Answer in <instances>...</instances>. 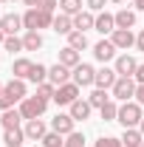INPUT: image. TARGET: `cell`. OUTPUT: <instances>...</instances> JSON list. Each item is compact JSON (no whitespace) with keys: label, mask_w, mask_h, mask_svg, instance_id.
I'll return each instance as SVG.
<instances>
[{"label":"cell","mask_w":144,"mask_h":147,"mask_svg":"<svg viewBox=\"0 0 144 147\" xmlns=\"http://www.w3.org/2000/svg\"><path fill=\"white\" fill-rule=\"evenodd\" d=\"M93 57H96L99 62H108V59L116 57V45H113L110 40H102V42H96V45H93Z\"/></svg>","instance_id":"obj_13"},{"label":"cell","mask_w":144,"mask_h":147,"mask_svg":"<svg viewBox=\"0 0 144 147\" xmlns=\"http://www.w3.org/2000/svg\"><path fill=\"white\" fill-rule=\"evenodd\" d=\"M11 105H14V102H11V99H9V96L3 93V96H0V113H3V110H9Z\"/></svg>","instance_id":"obj_38"},{"label":"cell","mask_w":144,"mask_h":147,"mask_svg":"<svg viewBox=\"0 0 144 147\" xmlns=\"http://www.w3.org/2000/svg\"><path fill=\"white\" fill-rule=\"evenodd\" d=\"M65 147H85V136L82 133H68V139H65Z\"/></svg>","instance_id":"obj_34"},{"label":"cell","mask_w":144,"mask_h":147,"mask_svg":"<svg viewBox=\"0 0 144 147\" xmlns=\"http://www.w3.org/2000/svg\"><path fill=\"white\" fill-rule=\"evenodd\" d=\"M133 6H136V9H141V11H144V0H133Z\"/></svg>","instance_id":"obj_44"},{"label":"cell","mask_w":144,"mask_h":147,"mask_svg":"<svg viewBox=\"0 0 144 147\" xmlns=\"http://www.w3.org/2000/svg\"><path fill=\"white\" fill-rule=\"evenodd\" d=\"M110 42H113L116 48L127 51L130 45H136V37H133V31H130V28H116V31L110 34Z\"/></svg>","instance_id":"obj_8"},{"label":"cell","mask_w":144,"mask_h":147,"mask_svg":"<svg viewBox=\"0 0 144 147\" xmlns=\"http://www.w3.org/2000/svg\"><path fill=\"white\" fill-rule=\"evenodd\" d=\"M105 3L108 0H88V9L90 11H99V9H105Z\"/></svg>","instance_id":"obj_37"},{"label":"cell","mask_w":144,"mask_h":147,"mask_svg":"<svg viewBox=\"0 0 144 147\" xmlns=\"http://www.w3.org/2000/svg\"><path fill=\"white\" fill-rule=\"evenodd\" d=\"M3 88H6V85H3V82H0V96H3Z\"/></svg>","instance_id":"obj_47"},{"label":"cell","mask_w":144,"mask_h":147,"mask_svg":"<svg viewBox=\"0 0 144 147\" xmlns=\"http://www.w3.org/2000/svg\"><path fill=\"white\" fill-rule=\"evenodd\" d=\"M122 144H124V147H141V144H144V136H141V130H136V127H127L124 133H122Z\"/></svg>","instance_id":"obj_22"},{"label":"cell","mask_w":144,"mask_h":147,"mask_svg":"<svg viewBox=\"0 0 144 147\" xmlns=\"http://www.w3.org/2000/svg\"><path fill=\"white\" fill-rule=\"evenodd\" d=\"M133 79H136L139 85H144V65H139V68H136V74H133Z\"/></svg>","instance_id":"obj_39"},{"label":"cell","mask_w":144,"mask_h":147,"mask_svg":"<svg viewBox=\"0 0 144 147\" xmlns=\"http://www.w3.org/2000/svg\"><path fill=\"white\" fill-rule=\"evenodd\" d=\"M88 102L93 105V108H102V105H108L110 102V96H108V91H102V88H96V91L88 96Z\"/></svg>","instance_id":"obj_31"},{"label":"cell","mask_w":144,"mask_h":147,"mask_svg":"<svg viewBox=\"0 0 144 147\" xmlns=\"http://www.w3.org/2000/svg\"><path fill=\"white\" fill-rule=\"evenodd\" d=\"M31 68H34V62H31V59H26V57L11 62V74H14V79H28Z\"/></svg>","instance_id":"obj_18"},{"label":"cell","mask_w":144,"mask_h":147,"mask_svg":"<svg viewBox=\"0 0 144 147\" xmlns=\"http://www.w3.org/2000/svg\"><path fill=\"white\" fill-rule=\"evenodd\" d=\"M110 3H124V0H110Z\"/></svg>","instance_id":"obj_48"},{"label":"cell","mask_w":144,"mask_h":147,"mask_svg":"<svg viewBox=\"0 0 144 147\" xmlns=\"http://www.w3.org/2000/svg\"><path fill=\"white\" fill-rule=\"evenodd\" d=\"M73 82H76L79 88H88V85H93V82H96V71H93V65H88V62H79V65L73 68Z\"/></svg>","instance_id":"obj_6"},{"label":"cell","mask_w":144,"mask_h":147,"mask_svg":"<svg viewBox=\"0 0 144 147\" xmlns=\"http://www.w3.org/2000/svg\"><path fill=\"white\" fill-rule=\"evenodd\" d=\"M48 108V102L45 99H40V96H26L23 102H20V113H23V119L28 122V119H40L42 113Z\"/></svg>","instance_id":"obj_3"},{"label":"cell","mask_w":144,"mask_h":147,"mask_svg":"<svg viewBox=\"0 0 144 147\" xmlns=\"http://www.w3.org/2000/svg\"><path fill=\"white\" fill-rule=\"evenodd\" d=\"M68 45L76 48V51L88 48V37H85V31H71V34H68Z\"/></svg>","instance_id":"obj_28"},{"label":"cell","mask_w":144,"mask_h":147,"mask_svg":"<svg viewBox=\"0 0 144 147\" xmlns=\"http://www.w3.org/2000/svg\"><path fill=\"white\" fill-rule=\"evenodd\" d=\"M79 99V85L76 82H65V85H59L54 93V102L57 105H73Z\"/></svg>","instance_id":"obj_5"},{"label":"cell","mask_w":144,"mask_h":147,"mask_svg":"<svg viewBox=\"0 0 144 147\" xmlns=\"http://www.w3.org/2000/svg\"><path fill=\"white\" fill-rule=\"evenodd\" d=\"M139 130H141V136H144V119H141V125H139Z\"/></svg>","instance_id":"obj_46"},{"label":"cell","mask_w":144,"mask_h":147,"mask_svg":"<svg viewBox=\"0 0 144 147\" xmlns=\"http://www.w3.org/2000/svg\"><path fill=\"white\" fill-rule=\"evenodd\" d=\"M23 26L28 31H40V28H51L54 26V11L48 9H28L23 14Z\"/></svg>","instance_id":"obj_1"},{"label":"cell","mask_w":144,"mask_h":147,"mask_svg":"<svg viewBox=\"0 0 144 147\" xmlns=\"http://www.w3.org/2000/svg\"><path fill=\"white\" fill-rule=\"evenodd\" d=\"M42 147H65V142H62V133H57V130L45 133V139H42Z\"/></svg>","instance_id":"obj_33"},{"label":"cell","mask_w":144,"mask_h":147,"mask_svg":"<svg viewBox=\"0 0 144 147\" xmlns=\"http://www.w3.org/2000/svg\"><path fill=\"white\" fill-rule=\"evenodd\" d=\"M59 9H62V14H79L82 11V0H59Z\"/></svg>","instance_id":"obj_30"},{"label":"cell","mask_w":144,"mask_h":147,"mask_svg":"<svg viewBox=\"0 0 144 147\" xmlns=\"http://www.w3.org/2000/svg\"><path fill=\"white\" fill-rule=\"evenodd\" d=\"M136 88H139V82L133 79V76H119L116 79V85L110 88L116 99H122V102H130V96H136Z\"/></svg>","instance_id":"obj_4"},{"label":"cell","mask_w":144,"mask_h":147,"mask_svg":"<svg viewBox=\"0 0 144 147\" xmlns=\"http://www.w3.org/2000/svg\"><path fill=\"white\" fill-rule=\"evenodd\" d=\"M59 62H62L65 68H76V65H79V51L71 48V45H65V48L59 51Z\"/></svg>","instance_id":"obj_23"},{"label":"cell","mask_w":144,"mask_h":147,"mask_svg":"<svg viewBox=\"0 0 144 147\" xmlns=\"http://www.w3.org/2000/svg\"><path fill=\"white\" fill-rule=\"evenodd\" d=\"M20 119H23V113L20 110H3V116H0V122H3V130H11V127H20Z\"/></svg>","instance_id":"obj_24"},{"label":"cell","mask_w":144,"mask_h":147,"mask_svg":"<svg viewBox=\"0 0 144 147\" xmlns=\"http://www.w3.org/2000/svg\"><path fill=\"white\" fill-rule=\"evenodd\" d=\"M93 28H96L99 34H113V31H116V17L105 11V14L96 17V26H93Z\"/></svg>","instance_id":"obj_17"},{"label":"cell","mask_w":144,"mask_h":147,"mask_svg":"<svg viewBox=\"0 0 144 147\" xmlns=\"http://www.w3.org/2000/svg\"><path fill=\"white\" fill-rule=\"evenodd\" d=\"M136 68H139V62H136V57H130V54H122L116 59V74L119 76H133Z\"/></svg>","instance_id":"obj_12"},{"label":"cell","mask_w":144,"mask_h":147,"mask_svg":"<svg viewBox=\"0 0 144 147\" xmlns=\"http://www.w3.org/2000/svg\"><path fill=\"white\" fill-rule=\"evenodd\" d=\"M136 99H139V105L144 108V85H139V88H136Z\"/></svg>","instance_id":"obj_41"},{"label":"cell","mask_w":144,"mask_h":147,"mask_svg":"<svg viewBox=\"0 0 144 147\" xmlns=\"http://www.w3.org/2000/svg\"><path fill=\"white\" fill-rule=\"evenodd\" d=\"M144 119L141 113V105L139 102H124V105H119V116H116V122H122V127H139Z\"/></svg>","instance_id":"obj_2"},{"label":"cell","mask_w":144,"mask_h":147,"mask_svg":"<svg viewBox=\"0 0 144 147\" xmlns=\"http://www.w3.org/2000/svg\"><path fill=\"white\" fill-rule=\"evenodd\" d=\"M0 42H6V31L3 28H0Z\"/></svg>","instance_id":"obj_45"},{"label":"cell","mask_w":144,"mask_h":147,"mask_svg":"<svg viewBox=\"0 0 144 147\" xmlns=\"http://www.w3.org/2000/svg\"><path fill=\"white\" fill-rule=\"evenodd\" d=\"M23 130H26V139H31V142H42V139H45V133H48V127H45V122H42V119H28Z\"/></svg>","instance_id":"obj_7"},{"label":"cell","mask_w":144,"mask_h":147,"mask_svg":"<svg viewBox=\"0 0 144 147\" xmlns=\"http://www.w3.org/2000/svg\"><path fill=\"white\" fill-rule=\"evenodd\" d=\"M73 122H76V119H73L71 113H57L54 119H51V130L68 136V133H73Z\"/></svg>","instance_id":"obj_9"},{"label":"cell","mask_w":144,"mask_h":147,"mask_svg":"<svg viewBox=\"0 0 144 147\" xmlns=\"http://www.w3.org/2000/svg\"><path fill=\"white\" fill-rule=\"evenodd\" d=\"M28 9H42V0H23Z\"/></svg>","instance_id":"obj_42"},{"label":"cell","mask_w":144,"mask_h":147,"mask_svg":"<svg viewBox=\"0 0 144 147\" xmlns=\"http://www.w3.org/2000/svg\"><path fill=\"white\" fill-rule=\"evenodd\" d=\"M96 26V17L90 14V11H79V14H73V28L76 31H88Z\"/></svg>","instance_id":"obj_20"},{"label":"cell","mask_w":144,"mask_h":147,"mask_svg":"<svg viewBox=\"0 0 144 147\" xmlns=\"http://www.w3.org/2000/svg\"><path fill=\"white\" fill-rule=\"evenodd\" d=\"M20 26H23V17H17V14H3V17H0V28L6 31V37L17 34Z\"/></svg>","instance_id":"obj_16"},{"label":"cell","mask_w":144,"mask_h":147,"mask_svg":"<svg viewBox=\"0 0 144 147\" xmlns=\"http://www.w3.org/2000/svg\"><path fill=\"white\" fill-rule=\"evenodd\" d=\"M23 48H26V51L42 48V37H40V31H26V37H23Z\"/></svg>","instance_id":"obj_26"},{"label":"cell","mask_w":144,"mask_h":147,"mask_svg":"<svg viewBox=\"0 0 144 147\" xmlns=\"http://www.w3.org/2000/svg\"><path fill=\"white\" fill-rule=\"evenodd\" d=\"M113 17H116V28H133V26H136V11L122 9V11H116Z\"/></svg>","instance_id":"obj_25"},{"label":"cell","mask_w":144,"mask_h":147,"mask_svg":"<svg viewBox=\"0 0 144 147\" xmlns=\"http://www.w3.org/2000/svg\"><path fill=\"white\" fill-rule=\"evenodd\" d=\"M68 76H71V68H65L62 62H57V65L48 68V82H54L57 88H59V85H65V82H68Z\"/></svg>","instance_id":"obj_14"},{"label":"cell","mask_w":144,"mask_h":147,"mask_svg":"<svg viewBox=\"0 0 144 147\" xmlns=\"http://www.w3.org/2000/svg\"><path fill=\"white\" fill-rule=\"evenodd\" d=\"M99 113H102V119H105V122H116V116H119V105L110 99L108 105H102V108H99Z\"/></svg>","instance_id":"obj_29"},{"label":"cell","mask_w":144,"mask_h":147,"mask_svg":"<svg viewBox=\"0 0 144 147\" xmlns=\"http://www.w3.org/2000/svg\"><path fill=\"white\" fill-rule=\"evenodd\" d=\"M136 48H139V51H144V28L136 34Z\"/></svg>","instance_id":"obj_40"},{"label":"cell","mask_w":144,"mask_h":147,"mask_svg":"<svg viewBox=\"0 0 144 147\" xmlns=\"http://www.w3.org/2000/svg\"><path fill=\"white\" fill-rule=\"evenodd\" d=\"M3 45H6V51H11V54H14V51H26V48H23V40H17L14 34L6 37V42H3Z\"/></svg>","instance_id":"obj_36"},{"label":"cell","mask_w":144,"mask_h":147,"mask_svg":"<svg viewBox=\"0 0 144 147\" xmlns=\"http://www.w3.org/2000/svg\"><path fill=\"white\" fill-rule=\"evenodd\" d=\"M68 108H71V116L76 119V122H85V119L90 116V110H93V105H90L88 99H76L73 105H68Z\"/></svg>","instance_id":"obj_15"},{"label":"cell","mask_w":144,"mask_h":147,"mask_svg":"<svg viewBox=\"0 0 144 147\" xmlns=\"http://www.w3.org/2000/svg\"><path fill=\"white\" fill-rule=\"evenodd\" d=\"M28 79H31L34 85L48 82V68H45V65H40V62H34V68H31V74H28Z\"/></svg>","instance_id":"obj_27"},{"label":"cell","mask_w":144,"mask_h":147,"mask_svg":"<svg viewBox=\"0 0 144 147\" xmlns=\"http://www.w3.org/2000/svg\"><path fill=\"white\" fill-rule=\"evenodd\" d=\"M141 147H144V144H141Z\"/></svg>","instance_id":"obj_52"},{"label":"cell","mask_w":144,"mask_h":147,"mask_svg":"<svg viewBox=\"0 0 144 147\" xmlns=\"http://www.w3.org/2000/svg\"><path fill=\"white\" fill-rule=\"evenodd\" d=\"M116 79H119V74H116V68H102V71H96V88H102V91H108V88H113L116 85Z\"/></svg>","instance_id":"obj_10"},{"label":"cell","mask_w":144,"mask_h":147,"mask_svg":"<svg viewBox=\"0 0 144 147\" xmlns=\"http://www.w3.org/2000/svg\"><path fill=\"white\" fill-rule=\"evenodd\" d=\"M96 147H124V144L116 136H102V139H96Z\"/></svg>","instance_id":"obj_35"},{"label":"cell","mask_w":144,"mask_h":147,"mask_svg":"<svg viewBox=\"0 0 144 147\" xmlns=\"http://www.w3.org/2000/svg\"><path fill=\"white\" fill-rule=\"evenodd\" d=\"M54 93H57V85H54V82H42V85H37V96L45 99V102L54 99Z\"/></svg>","instance_id":"obj_32"},{"label":"cell","mask_w":144,"mask_h":147,"mask_svg":"<svg viewBox=\"0 0 144 147\" xmlns=\"http://www.w3.org/2000/svg\"><path fill=\"white\" fill-rule=\"evenodd\" d=\"M51 28H54L57 34H71V31H73V17H71V14H57Z\"/></svg>","instance_id":"obj_21"},{"label":"cell","mask_w":144,"mask_h":147,"mask_svg":"<svg viewBox=\"0 0 144 147\" xmlns=\"http://www.w3.org/2000/svg\"><path fill=\"white\" fill-rule=\"evenodd\" d=\"M42 9H48V11H54V9H57V0H42Z\"/></svg>","instance_id":"obj_43"},{"label":"cell","mask_w":144,"mask_h":147,"mask_svg":"<svg viewBox=\"0 0 144 147\" xmlns=\"http://www.w3.org/2000/svg\"><path fill=\"white\" fill-rule=\"evenodd\" d=\"M0 17H3V14H0Z\"/></svg>","instance_id":"obj_50"},{"label":"cell","mask_w":144,"mask_h":147,"mask_svg":"<svg viewBox=\"0 0 144 147\" xmlns=\"http://www.w3.org/2000/svg\"><path fill=\"white\" fill-rule=\"evenodd\" d=\"M3 93H6L11 102H23V99H26V82H23V79H11V82H6Z\"/></svg>","instance_id":"obj_11"},{"label":"cell","mask_w":144,"mask_h":147,"mask_svg":"<svg viewBox=\"0 0 144 147\" xmlns=\"http://www.w3.org/2000/svg\"><path fill=\"white\" fill-rule=\"evenodd\" d=\"M23 147H26V144H23Z\"/></svg>","instance_id":"obj_51"},{"label":"cell","mask_w":144,"mask_h":147,"mask_svg":"<svg viewBox=\"0 0 144 147\" xmlns=\"http://www.w3.org/2000/svg\"><path fill=\"white\" fill-rule=\"evenodd\" d=\"M3 142H6V147H23V142H26V130L23 127H11L3 133Z\"/></svg>","instance_id":"obj_19"},{"label":"cell","mask_w":144,"mask_h":147,"mask_svg":"<svg viewBox=\"0 0 144 147\" xmlns=\"http://www.w3.org/2000/svg\"><path fill=\"white\" fill-rule=\"evenodd\" d=\"M0 3H11V0H0Z\"/></svg>","instance_id":"obj_49"}]
</instances>
